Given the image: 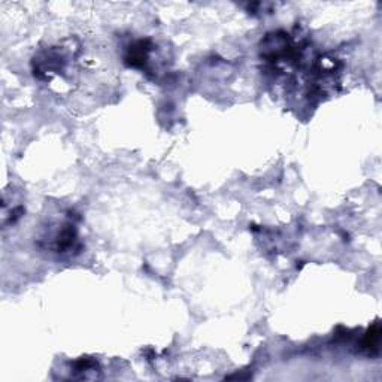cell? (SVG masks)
I'll return each mask as SVG.
<instances>
[{
    "label": "cell",
    "mask_w": 382,
    "mask_h": 382,
    "mask_svg": "<svg viewBox=\"0 0 382 382\" xmlns=\"http://www.w3.org/2000/svg\"><path fill=\"white\" fill-rule=\"evenodd\" d=\"M148 51H149V48L146 46V42L140 40V42H138L133 48H130L129 56L126 57V60H127L132 66H140V65H143V63L146 62Z\"/></svg>",
    "instance_id": "cell-1"
},
{
    "label": "cell",
    "mask_w": 382,
    "mask_h": 382,
    "mask_svg": "<svg viewBox=\"0 0 382 382\" xmlns=\"http://www.w3.org/2000/svg\"><path fill=\"white\" fill-rule=\"evenodd\" d=\"M379 342V325L376 324L373 329L369 330V333L366 335V341H364V345L367 348H375Z\"/></svg>",
    "instance_id": "cell-2"
}]
</instances>
